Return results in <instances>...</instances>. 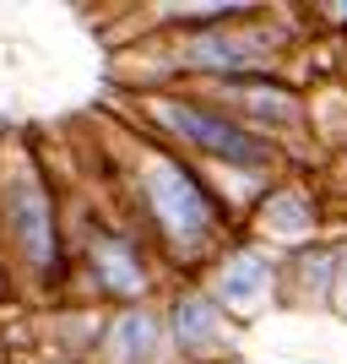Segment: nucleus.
I'll return each mask as SVG.
<instances>
[{
    "label": "nucleus",
    "instance_id": "obj_1",
    "mask_svg": "<svg viewBox=\"0 0 347 364\" xmlns=\"http://www.w3.org/2000/svg\"><path fill=\"white\" fill-rule=\"evenodd\" d=\"M141 180H147L152 218L163 223L168 240H180V245L206 240V228H211V201L201 196V185L190 180L180 164H163V158H152V164L141 168Z\"/></svg>",
    "mask_w": 347,
    "mask_h": 364
},
{
    "label": "nucleus",
    "instance_id": "obj_2",
    "mask_svg": "<svg viewBox=\"0 0 347 364\" xmlns=\"http://www.w3.org/2000/svg\"><path fill=\"white\" fill-rule=\"evenodd\" d=\"M158 120L184 136L190 147L211 152V158H233V164H260V158H272V147L260 136H250L244 125L223 120L217 109H201V104H158Z\"/></svg>",
    "mask_w": 347,
    "mask_h": 364
},
{
    "label": "nucleus",
    "instance_id": "obj_3",
    "mask_svg": "<svg viewBox=\"0 0 347 364\" xmlns=\"http://www.w3.org/2000/svg\"><path fill=\"white\" fill-rule=\"evenodd\" d=\"M6 228H11V245L22 250V261L33 272L55 267V213H49L38 174H16L6 185Z\"/></svg>",
    "mask_w": 347,
    "mask_h": 364
},
{
    "label": "nucleus",
    "instance_id": "obj_4",
    "mask_svg": "<svg viewBox=\"0 0 347 364\" xmlns=\"http://www.w3.org/2000/svg\"><path fill=\"white\" fill-rule=\"evenodd\" d=\"M277 289V267L260 250H233V256L217 267V299H223V310H233V316H255L260 304L272 299Z\"/></svg>",
    "mask_w": 347,
    "mask_h": 364
},
{
    "label": "nucleus",
    "instance_id": "obj_5",
    "mask_svg": "<svg viewBox=\"0 0 347 364\" xmlns=\"http://www.w3.org/2000/svg\"><path fill=\"white\" fill-rule=\"evenodd\" d=\"M158 348H163V332H158V321H152L147 310H125L104 337L109 364H152Z\"/></svg>",
    "mask_w": 347,
    "mask_h": 364
},
{
    "label": "nucleus",
    "instance_id": "obj_6",
    "mask_svg": "<svg viewBox=\"0 0 347 364\" xmlns=\"http://www.w3.org/2000/svg\"><path fill=\"white\" fill-rule=\"evenodd\" d=\"M260 49L250 44V38H239V33H196L190 44H184V65H206V71H244V65H255Z\"/></svg>",
    "mask_w": 347,
    "mask_h": 364
},
{
    "label": "nucleus",
    "instance_id": "obj_7",
    "mask_svg": "<svg viewBox=\"0 0 347 364\" xmlns=\"http://www.w3.org/2000/svg\"><path fill=\"white\" fill-rule=\"evenodd\" d=\"M174 332H180L184 353H206V348H217V343L228 337V321H223V310H217L211 299L184 294V299L174 304Z\"/></svg>",
    "mask_w": 347,
    "mask_h": 364
},
{
    "label": "nucleus",
    "instance_id": "obj_8",
    "mask_svg": "<svg viewBox=\"0 0 347 364\" xmlns=\"http://www.w3.org/2000/svg\"><path fill=\"white\" fill-rule=\"evenodd\" d=\"M223 98H233L239 109H250V114H260V120H299V104H293V92L287 87H266V82H223Z\"/></svg>",
    "mask_w": 347,
    "mask_h": 364
},
{
    "label": "nucleus",
    "instance_id": "obj_9",
    "mask_svg": "<svg viewBox=\"0 0 347 364\" xmlns=\"http://www.w3.org/2000/svg\"><path fill=\"white\" fill-rule=\"evenodd\" d=\"M260 228L277 234V240H304L309 228H315V207L304 191H277L266 207H260Z\"/></svg>",
    "mask_w": 347,
    "mask_h": 364
},
{
    "label": "nucleus",
    "instance_id": "obj_10",
    "mask_svg": "<svg viewBox=\"0 0 347 364\" xmlns=\"http://www.w3.org/2000/svg\"><path fill=\"white\" fill-rule=\"evenodd\" d=\"M92 272H98V283H104V289H114V294L147 289V277H141L136 256H131V245H120V240H98V245H92Z\"/></svg>",
    "mask_w": 347,
    "mask_h": 364
},
{
    "label": "nucleus",
    "instance_id": "obj_11",
    "mask_svg": "<svg viewBox=\"0 0 347 364\" xmlns=\"http://www.w3.org/2000/svg\"><path fill=\"white\" fill-rule=\"evenodd\" d=\"M331 304H336V310L347 316V250L336 256V283H331Z\"/></svg>",
    "mask_w": 347,
    "mask_h": 364
}]
</instances>
